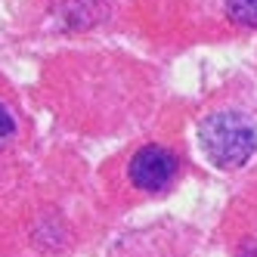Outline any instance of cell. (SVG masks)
<instances>
[{
	"label": "cell",
	"instance_id": "1",
	"mask_svg": "<svg viewBox=\"0 0 257 257\" xmlns=\"http://www.w3.org/2000/svg\"><path fill=\"white\" fill-rule=\"evenodd\" d=\"M198 143L217 168H242L251 158L254 146H257V134L245 115L238 112H214L201 121L198 127Z\"/></svg>",
	"mask_w": 257,
	"mask_h": 257
},
{
	"label": "cell",
	"instance_id": "2",
	"mask_svg": "<svg viewBox=\"0 0 257 257\" xmlns=\"http://www.w3.org/2000/svg\"><path fill=\"white\" fill-rule=\"evenodd\" d=\"M174 174H177V158L164 146H143L131 158V180L137 189L158 192L174 180Z\"/></svg>",
	"mask_w": 257,
	"mask_h": 257
},
{
	"label": "cell",
	"instance_id": "3",
	"mask_svg": "<svg viewBox=\"0 0 257 257\" xmlns=\"http://www.w3.org/2000/svg\"><path fill=\"white\" fill-rule=\"evenodd\" d=\"M226 16L238 25H257V0H226Z\"/></svg>",
	"mask_w": 257,
	"mask_h": 257
},
{
	"label": "cell",
	"instance_id": "4",
	"mask_svg": "<svg viewBox=\"0 0 257 257\" xmlns=\"http://www.w3.org/2000/svg\"><path fill=\"white\" fill-rule=\"evenodd\" d=\"M13 134H16V118H13L10 108L0 102V146H7L13 140Z\"/></svg>",
	"mask_w": 257,
	"mask_h": 257
}]
</instances>
